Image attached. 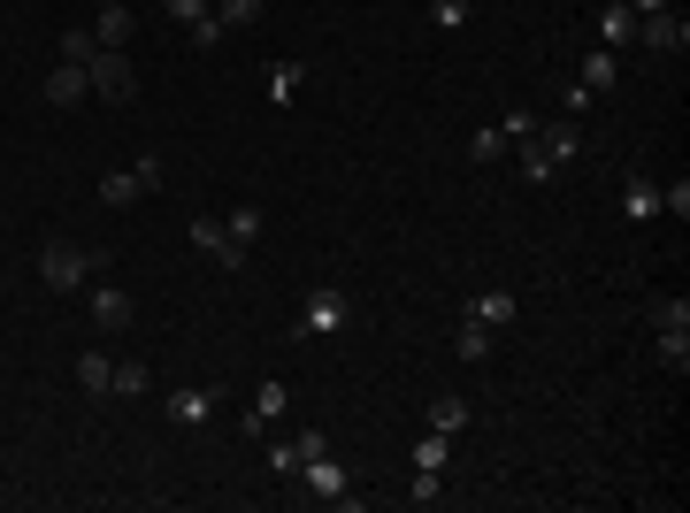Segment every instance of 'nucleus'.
Listing matches in <instances>:
<instances>
[{"instance_id":"obj_1","label":"nucleus","mask_w":690,"mask_h":513,"mask_svg":"<svg viewBox=\"0 0 690 513\" xmlns=\"http://www.w3.org/2000/svg\"><path fill=\"white\" fill-rule=\"evenodd\" d=\"M39 276H46V292H85L93 276H100V245H77V238H46L39 245Z\"/></svg>"},{"instance_id":"obj_2","label":"nucleus","mask_w":690,"mask_h":513,"mask_svg":"<svg viewBox=\"0 0 690 513\" xmlns=\"http://www.w3.org/2000/svg\"><path fill=\"white\" fill-rule=\"evenodd\" d=\"M85 77H93V92H100V100H116V108L139 92V69L123 62V46H100V54L85 62Z\"/></svg>"},{"instance_id":"obj_3","label":"nucleus","mask_w":690,"mask_h":513,"mask_svg":"<svg viewBox=\"0 0 690 513\" xmlns=\"http://www.w3.org/2000/svg\"><path fill=\"white\" fill-rule=\"evenodd\" d=\"M345 323H353L345 292H338V284H315L308 307H300V338H331V330H345Z\"/></svg>"},{"instance_id":"obj_4","label":"nucleus","mask_w":690,"mask_h":513,"mask_svg":"<svg viewBox=\"0 0 690 513\" xmlns=\"http://www.w3.org/2000/svg\"><path fill=\"white\" fill-rule=\"evenodd\" d=\"M85 292H93L85 307H93V330H100V338H116V330H131V315H139V307H131V292H123V284H100V276H93Z\"/></svg>"},{"instance_id":"obj_5","label":"nucleus","mask_w":690,"mask_h":513,"mask_svg":"<svg viewBox=\"0 0 690 513\" xmlns=\"http://www.w3.org/2000/svg\"><path fill=\"white\" fill-rule=\"evenodd\" d=\"M162 406H170L176 429H207V422H215V406H223V391H207V383H176Z\"/></svg>"},{"instance_id":"obj_6","label":"nucleus","mask_w":690,"mask_h":513,"mask_svg":"<svg viewBox=\"0 0 690 513\" xmlns=\"http://www.w3.org/2000/svg\"><path fill=\"white\" fill-rule=\"evenodd\" d=\"M192 245L215 261V269H246V245H230V230H223V215H200L192 222Z\"/></svg>"},{"instance_id":"obj_7","label":"nucleus","mask_w":690,"mask_h":513,"mask_svg":"<svg viewBox=\"0 0 690 513\" xmlns=\"http://www.w3.org/2000/svg\"><path fill=\"white\" fill-rule=\"evenodd\" d=\"M637 39H645L653 54H683V46H690V23L676 15V8H660V15H637Z\"/></svg>"},{"instance_id":"obj_8","label":"nucleus","mask_w":690,"mask_h":513,"mask_svg":"<svg viewBox=\"0 0 690 513\" xmlns=\"http://www.w3.org/2000/svg\"><path fill=\"white\" fill-rule=\"evenodd\" d=\"M300 476H308V499H323V506H345L353 491H345V468L331 452H315V460H300Z\"/></svg>"},{"instance_id":"obj_9","label":"nucleus","mask_w":690,"mask_h":513,"mask_svg":"<svg viewBox=\"0 0 690 513\" xmlns=\"http://www.w3.org/2000/svg\"><path fill=\"white\" fill-rule=\"evenodd\" d=\"M461 315H468V323H484V330H507V323L521 315V299H515V292H476Z\"/></svg>"},{"instance_id":"obj_10","label":"nucleus","mask_w":690,"mask_h":513,"mask_svg":"<svg viewBox=\"0 0 690 513\" xmlns=\"http://www.w3.org/2000/svg\"><path fill=\"white\" fill-rule=\"evenodd\" d=\"M93 92V77H85V62H54V77H46V100L54 108H77Z\"/></svg>"},{"instance_id":"obj_11","label":"nucleus","mask_w":690,"mask_h":513,"mask_svg":"<svg viewBox=\"0 0 690 513\" xmlns=\"http://www.w3.org/2000/svg\"><path fill=\"white\" fill-rule=\"evenodd\" d=\"M622 215L629 222H660V176H629L622 184Z\"/></svg>"},{"instance_id":"obj_12","label":"nucleus","mask_w":690,"mask_h":513,"mask_svg":"<svg viewBox=\"0 0 690 513\" xmlns=\"http://www.w3.org/2000/svg\"><path fill=\"white\" fill-rule=\"evenodd\" d=\"M131 31H139L131 0H100V23H93V39H100V46H131Z\"/></svg>"},{"instance_id":"obj_13","label":"nucleus","mask_w":690,"mask_h":513,"mask_svg":"<svg viewBox=\"0 0 690 513\" xmlns=\"http://www.w3.org/2000/svg\"><path fill=\"white\" fill-rule=\"evenodd\" d=\"M653 330H660V338H690V299L683 292H660V299H653Z\"/></svg>"},{"instance_id":"obj_14","label":"nucleus","mask_w":690,"mask_h":513,"mask_svg":"<svg viewBox=\"0 0 690 513\" xmlns=\"http://www.w3.org/2000/svg\"><path fill=\"white\" fill-rule=\"evenodd\" d=\"M599 39H606V46H614V54H622V46H629V39H637V15H629V8H622V0H599Z\"/></svg>"},{"instance_id":"obj_15","label":"nucleus","mask_w":690,"mask_h":513,"mask_svg":"<svg viewBox=\"0 0 690 513\" xmlns=\"http://www.w3.org/2000/svg\"><path fill=\"white\" fill-rule=\"evenodd\" d=\"M537 146H545V154H552V170H560V162H575V154H583V131H575V123H537Z\"/></svg>"},{"instance_id":"obj_16","label":"nucleus","mask_w":690,"mask_h":513,"mask_svg":"<svg viewBox=\"0 0 690 513\" xmlns=\"http://www.w3.org/2000/svg\"><path fill=\"white\" fill-rule=\"evenodd\" d=\"M77 391L108 399V391H116V360H108V352H77Z\"/></svg>"},{"instance_id":"obj_17","label":"nucleus","mask_w":690,"mask_h":513,"mask_svg":"<svg viewBox=\"0 0 690 513\" xmlns=\"http://www.w3.org/2000/svg\"><path fill=\"white\" fill-rule=\"evenodd\" d=\"M453 352H461V360H468V368H484V360H492V330H484V323H468V315H461V330H453Z\"/></svg>"},{"instance_id":"obj_18","label":"nucleus","mask_w":690,"mask_h":513,"mask_svg":"<svg viewBox=\"0 0 690 513\" xmlns=\"http://www.w3.org/2000/svg\"><path fill=\"white\" fill-rule=\"evenodd\" d=\"M614 69H622L614 46H599V54H583V77H575V85H583V92H614Z\"/></svg>"},{"instance_id":"obj_19","label":"nucleus","mask_w":690,"mask_h":513,"mask_svg":"<svg viewBox=\"0 0 690 513\" xmlns=\"http://www.w3.org/2000/svg\"><path fill=\"white\" fill-rule=\"evenodd\" d=\"M430 429H445V437H461V429H468V399H461V391H445V399H430Z\"/></svg>"},{"instance_id":"obj_20","label":"nucleus","mask_w":690,"mask_h":513,"mask_svg":"<svg viewBox=\"0 0 690 513\" xmlns=\"http://www.w3.org/2000/svg\"><path fill=\"white\" fill-rule=\"evenodd\" d=\"M100 199L108 207H131V199H147V184H139V170H108L100 176Z\"/></svg>"},{"instance_id":"obj_21","label":"nucleus","mask_w":690,"mask_h":513,"mask_svg":"<svg viewBox=\"0 0 690 513\" xmlns=\"http://www.w3.org/2000/svg\"><path fill=\"white\" fill-rule=\"evenodd\" d=\"M300 85H308V69H300V62H277V69H269V100H277V108H292V100H300Z\"/></svg>"},{"instance_id":"obj_22","label":"nucleus","mask_w":690,"mask_h":513,"mask_svg":"<svg viewBox=\"0 0 690 513\" xmlns=\"http://www.w3.org/2000/svg\"><path fill=\"white\" fill-rule=\"evenodd\" d=\"M223 230H230V245H246V253H254V238H261V207H230V215H223Z\"/></svg>"},{"instance_id":"obj_23","label":"nucleus","mask_w":690,"mask_h":513,"mask_svg":"<svg viewBox=\"0 0 690 513\" xmlns=\"http://www.w3.org/2000/svg\"><path fill=\"white\" fill-rule=\"evenodd\" d=\"M215 23L223 31H254L261 23V0H215Z\"/></svg>"},{"instance_id":"obj_24","label":"nucleus","mask_w":690,"mask_h":513,"mask_svg":"<svg viewBox=\"0 0 690 513\" xmlns=\"http://www.w3.org/2000/svg\"><path fill=\"white\" fill-rule=\"evenodd\" d=\"M499 154H507V131H499V123H484V131L468 139V162H484V170H492Z\"/></svg>"},{"instance_id":"obj_25","label":"nucleus","mask_w":690,"mask_h":513,"mask_svg":"<svg viewBox=\"0 0 690 513\" xmlns=\"http://www.w3.org/2000/svg\"><path fill=\"white\" fill-rule=\"evenodd\" d=\"M468 15H476V0H430V23L438 31H468Z\"/></svg>"},{"instance_id":"obj_26","label":"nucleus","mask_w":690,"mask_h":513,"mask_svg":"<svg viewBox=\"0 0 690 513\" xmlns=\"http://www.w3.org/2000/svg\"><path fill=\"white\" fill-rule=\"evenodd\" d=\"M147 383H154V368H147V360H123V368H116V391H123V399H139Z\"/></svg>"},{"instance_id":"obj_27","label":"nucleus","mask_w":690,"mask_h":513,"mask_svg":"<svg viewBox=\"0 0 690 513\" xmlns=\"http://www.w3.org/2000/svg\"><path fill=\"white\" fill-rule=\"evenodd\" d=\"M445 452H453V437H445V429H430V437L414 445V468H445Z\"/></svg>"},{"instance_id":"obj_28","label":"nucleus","mask_w":690,"mask_h":513,"mask_svg":"<svg viewBox=\"0 0 690 513\" xmlns=\"http://www.w3.org/2000/svg\"><path fill=\"white\" fill-rule=\"evenodd\" d=\"M407 499H414V506H438V499H445V483H438V468H414V483H407Z\"/></svg>"},{"instance_id":"obj_29","label":"nucleus","mask_w":690,"mask_h":513,"mask_svg":"<svg viewBox=\"0 0 690 513\" xmlns=\"http://www.w3.org/2000/svg\"><path fill=\"white\" fill-rule=\"evenodd\" d=\"M521 176H529V184H545V176H552V154H545L537 139H521Z\"/></svg>"},{"instance_id":"obj_30","label":"nucleus","mask_w":690,"mask_h":513,"mask_svg":"<svg viewBox=\"0 0 690 513\" xmlns=\"http://www.w3.org/2000/svg\"><path fill=\"white\" fill-rule=\"evenodd\" d=\"M499 131H507V146H521V139H537V116H529V108H507Z\"/></svg>"},{"instance_id":"obj_31","label":"nucleus","mask_w":690,"mask_h":513,"mask_svg":"<svg viewBox=\"0 0 690 513\" xmlns=\"http://www.w3.org/2000/svg\"><path fill=\"white\" fill-rule=\"evenodd\" d=\"M660 215L690 222V184H683V176H676V184H660Z\"/></svg>"},{"instance_id":"obj_32","label":"nucleus","mask_w":690,"mask_h":513,"mask_svg":"<svg viewBox=\"0 0 690 513\" xmlns=\"http://www.w3.org/2000/svg\"><path fill=\"white\" fill-rule=\"evenodd\" d=\"M223 39H230V31H223V23H215V8H207V15H200V23H192V46H200V54H215V46H223Z\"/></svg>"},{"instance_id":"obj_33","label":"nucleus","mask_w":690,"mask_h":513,"mask_svg":"<svg viewBox=\"0 0 690 513\" xmlns=\"http://www.w3.org/2000/svg\"><path fill=\"white\" fill-rule=\"evenodd\" d=\"M93 54H100L93 31H62V62H93Z\"/></svg>"},{"instance_id":"obj_34","label":"nucleus","mask_w":690,"mask_h":513,"mask_svg":"<svg viewBox=\"0 0 690 513\" xmlns=\"http://www.w3.org/2000/svg\"><path fill=\"white\" fill-rule=\"evenodd\" d=\"M207 8H215V0H162V15H170V23H184V31H192Z\"/></svg>"},{"instance_id":"obj_35","label":"nucleus","mask_w":690,"mask_h":513,"mask_svg":"<svg viewBox=\"0 0 690 513\" xmlns=\"http://www.w3.org/2000/svg\"><path fill=\"white\" fill-rule=\"evenodd\" d=\"M269 468L292 483V476H300V445H292V437H284V445H269Z\"/></svg>"},{"instance_id":"obj_36","label":"nucleus","mask_w":690,"mask_h":513,"mask_svg":"<svg viewBox=\"0 0 690 513\" xmlns=\"http://www.w3.org/2000/svg\"><path fill=\"white\" fill-rule=\"evenodd\" d=\"M660 360H668L676 375H690V338H660Z\"/></svg>"},{"instance_id":"obj_37","label":"nucleus","mask_w":690,"mask_h":513,"mask_svg":"<svg viewBox=\"0 0 690 513\" xmlns=\"http://www.w3.org/2000/svg\"><path fill=\"white\" fill-rule=\"evenodd\" d=\"M591 108H599V92H583V85H568V123H583Z\"/></svg>"},{"instance_id":"obj_38","label":"nucleus","mask_w":690,"mask_h":513,"mask_svg":"<svg viewBox=\"0 0 690 513\" xmlns=\"http://www.w3.org/2000/svg\"><path fill=\"white\" fill-rule=\"evenodd\" d=\"M131 170H139V184H147V192H162V154H139Z\"/></svg>"},{"instance_id":"obj_39","label":"nucleus","mask_w":690,"mask_h":513,"mask_svg":"<svg viewBox=\"0 0 690 513\" xmlns=\"http://www.w3.org/2000/svg\"><path fill=\"white\" fill-rule=\"evenodd\" d=\"M622 8H629V15H660L668 0H622Z\"/></svg>"}]
</instances>
